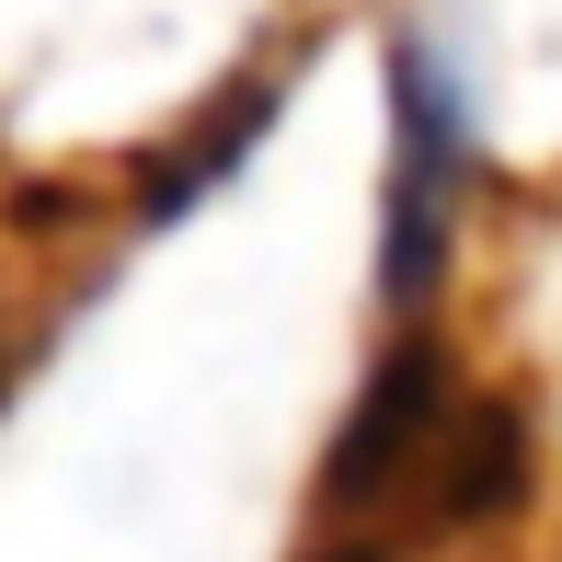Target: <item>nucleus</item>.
Listing matches in <instances>:
<instances>
[{
  "mask_svg": "<svg viewBox=\"0 0 562 562\" xmlns=\"http://www.w3.org/2000/svg\"><path fill=\"white\" fill-rule=\"evenodd\" d=\"M482 184V104L437 23L391 35V172H379V299L414 322L459 265V218Z\"/></svg>",
  "mask_w": 562,
  "mask_h": 562,
  "instance_id": "f257e3e1",
  "label": "nucleus"
},
{
  "mask_svg": "<svg viewBox=\"0 0 562 562\" xmlns=\"http://www.w3.org/2000/svg\"><path fill=\"white\" fill-rule=\"evenodd\" d=\"M528 494H540V414H528L517 391H494V379L459 368V391L437 402V425H425L414 471L391 482V505H379L368 540H379V551L482 540V528H505Z\"/></svg>",
  "mask_w": 562,
  "mask_h": 562,
  "instance_id": "f03ea898",
  "label": "nucleus"
},
{
  "mask_svg": "<svg viewBox=\"0 0 562 562\" xmlns=\"http://www.w3.org/2000/svg\"><path fill=\"white\" fill-rule=\"evenodd\" d=\"M265 126H276V81L229 92V115H218V126H207L195 149H161V161L138 172V229H149V218H172V207H195V184H218V172L241 161L252 138H265Z\"/></svg>",
  "mask_w": 562,
  "mask_h": 562,
  "instance_id": "7ed1b4c3",
  "label": "nucleus"
},
{
  "mask_svg": "<svg viewBox=\"0 0 562 562\" xmlns=\"http://www.w3.org/2000/svg\"><path fill=\"white\" fill-rule=\"evenodd\" d=\"M299 562H391L379 540H345V528H322V551H299Z\"/></svg>",
  "mask_w": 562,
  "mask_h": 562,
  "instance_id": "20e7f679",
  "label": "nucleus"
}]
</instances>
